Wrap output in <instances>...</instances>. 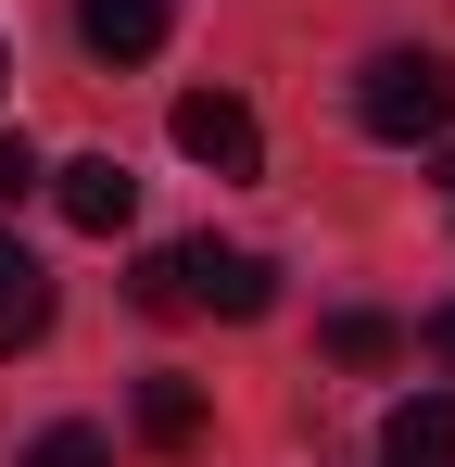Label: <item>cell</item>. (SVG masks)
Here are the masks:
<instances>
[{"label": "cell", "mask_w": 455, "mask_h": 467, "mask_svg": "<svg viewBox=\"0 0 455 467\" xmlns=\"http://www.w3.org/2000/svg\"><path fill=\"white\" fill-rule=\"evenodd\" d=\"M279 278L266 253H228V240H164L140 265V316H266Z\"/></svg>", "instance_id": "6da1fadb"}, {"label": "cell", "mask_w": 455, "mask_h": 467, "mask_svg": "<svg viewBox=\"0 0 455 467\" xmlns=\"http://www.w3.org/2000/svg\"><path fill=\"white\" fill-rule=\"evenodd\" d=\"M354 127L367 140H443L455 127V64L443 51H379L354 77Z\"/></svg>", "instance_id": "7a4b0ae2"}, {"label": "cell", "mask_w": 455, "mask_h": 467, "mask_svg": "<svg viewBox=\"0 0 455 467\" xmlns=\"http://www.w3.org/2000/svg\"><path fill=\"white\" fill-rule=\"evenodd\" d=\"M177 152H190V164H216V177H253V164H266V127H253V101L190 88V101H177Z\"/></svg>", "instance_id": "3957f363"}, {"label": "cell", "mask_w": 455, "mask_h": 467, "mask_svg": "<svg viewBox=\"0 0 455 467\" xmlns=\"http://www.w3.org/2000/svg\"><path fill=\"white\" fill-rule=\"evenodd\" d=\"M51 202H64V228H89V240H114L127 215H140V177L114 152H76V164H51Z\"/></svg>", "instance_id": "277c9868"}, {"label": "cell", "mask_w": 455, "mask_h": 467, "mask_svg": "<svg viewBox=\"0 0 455 467\" xmlns=\"http://www.w3.org/2000/svg\"><path fill=\"white\" fill-rule=\"evenodd\" d=\"M379 467H455V391H405L379 417Z\"/></svg>", "instance_id": "5b68a950"}, {"label": "cell", "mask_w": 455, "mask_h": 467, "mask_svg": "<svg viewBox=\"0 0 455 467\" xmlns=\"http://www.w3.org/2000/svg\"><path fill=\"white\" fill-rule=\"evenodd\" d=\"M164 26H177L164 0H76V38H89L101 64H152V51H164Z\"/></svg>", "instance_id": "8992f818"}, {"label": "cell", "mask_w": 455, "mask_h": 467, "mask_svg": "<svg viewBox=\"0 0 455 467\" xmlns=\"http://www.w3.org/2000/svg\"><path fill=\"white\" fill-rule=\"evenodd\" d=\"M38 328H51V265H38L26 240L0 228V354H26Z\"/></svg>", "instance_id": "52a82bcc"}, {"label": "cell", "mask_w": 455, "mask_h": 467, "mask_svg": "<svg viewBox=\"0 0 455 467\" xmlns=\"http://www.w3.org/2000/svg\"><path fill=\"white\" fill-rule=\"evenodd\" d=\"M140 442L152 455H190V442H203V391L190 379H140Z\"/></svg>", "instance_id": "ba28073f"}, {"label": "cell", "mask_w": 455, "mask_h": 467, "mask_svg": "<svg viewBox=\"0 0 455 467\" xmlns=\"http://www.w3.org/2000/svg\"><path fill=\"white\" fill-rule=\"evenodd\" d=\"M26 467H114V442H101L89 417H64V430H38V442H26Z\"/></svg>", "instance_id": "9c48e42d"}, {"label": "cell", "mask_w": 455, "mask_h": 467, "mask_svg": "<svg viewBox=\"0 0 455 467\" xmlns=\"http://www.w3.org/2000/svg\"><path fill=\"white\" fill-rule=\"evenodd\" d=\"M329 354L342 367H392V316H329Z\"/></svg>", "instance_id": "30bf717a"}, {"label": "cell", "mask_w": 455, "mask_h": 467, "mask_svg": "<svg viewBox=\"0 0 455 467\" xmlns=\"http://www.w3.org/2000/svg\"><path fill=\"white\" fill-rule=\"evenodd\" d=\"M38 177H51V164L26 152V140H0V202H26V190H38Z\"/></svg>", "instance_id": "8fae6325"}, {"label": "cell", "mask_w": 455, "mask_h": 467, "mask_svg": "<svg viewBox=\"0 0 455 467\" xmlns=\"http://www.w3.org/2000/svg\"><path fill=\"white\" fill-rule=\"evenodd\" d=\"M430 354H443V367H455V304H443V316H430Z\"/></svg>", "instance_id": "7c38bea8"}]
</instances>
